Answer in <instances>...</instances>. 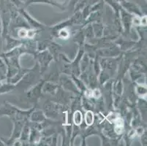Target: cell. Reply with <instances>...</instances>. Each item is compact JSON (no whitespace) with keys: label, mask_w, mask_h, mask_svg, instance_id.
I'll list each match as a JSON object with an SVG mask.
<instances>
[{"label":"cell","mask_w":147,"mask_h":146,"mask_svg":"<svg viewBox=\"0 0 147 146\" xmlns=\"http://www.w3.org/2000/svg\"><path fill=\"white\" fill-rule=\"evenodd\" d=\"M86 123L88 125H91V124L93 123V120H94V116H93V113L92 112H86Z\"/></svg>","instance_id":"cell-1"},{"label":"cell","mask_w":147,"mask_h":146,"mask_svg":"<svg viewBox=\"0 0 147 146\" xmlns=\"http://www.w3.org/2000/svg\"><path fill=\"white\" fill-rule=\"evenodd\" d=\"M82 121V115L80 112H76L74 115V122L77 125H79Z\"/></svg>","instance_id":"cell-2"},{"label":"cell","mask_w":147,"mask_h":146,"mask_svg":"<svg viewBox=\"0 0 147 146\" xmlns=\"http://www.w3.org/2000/svg\"><path fill=\"white\" fill-rule=\"evenodd\" d=\"M19 35L20 37H25L26 35V32H25L24 30H21V32H19Z\"/></svg>","instance_id":"cell-3"},{"label":"cell","mask_w":147,"mask_h":146,"mask_svg":"<svg viewBox=\"0 0 147 146\" xmlns=\"http://www.w3.org/2000/svg\"><path fill=\"white\" fill-rule=\"evenodd\" d=\"M134 24H141V21H140V19H138V18H135L134 19Z\"/></svg>","instance_id":"cell-4"},{"label":"cell","mask_w":147,"mask_h":146,"mask_svg":"<svg viewBox=\"0 0 147 146\" xmlns=\"http://www.w3.org/2000/svg\"><path fill=\"white\" fill-rule=\"evenodd\" d=\"M141 23H142L144 25H145V24H146V17H144V18L142 19V21H141Z\"/></svg>","instance_id":"cell-5"}]
</instances>
